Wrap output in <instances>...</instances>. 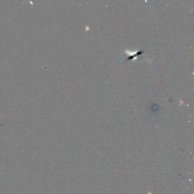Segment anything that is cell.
Instances as JSON below:
<instances>
[{
  "label": "cell",
  "instance_id": "cell-1",
  "mask_svg": "<svg viewBox=\"0 0 194 194\" xmlns=\"http://www.w3.org/2000/svg\"><path fill=\"white\" fill-rule=\"evenodd\" d=\"M142 52H142V51H140V52H137V54H136L134 55L129 57V58H128V59H133L134 57H135V56H137L138 55H140L142 54Z\"/></svg>",
  "mask_w": 194,
  "mask_h": 194
}]
</instances>
